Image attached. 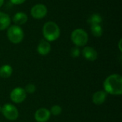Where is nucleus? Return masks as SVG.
I'll list each match as a JSON object with an SVG mask.
<instances>
[{
    "instance_id": "nucleus-21",
    "label": "nucleus",
    "mask_w": 122,
    "mask_h": 122,
    "mask_svg": "<svg viewBox=\"0 0 122 122\" xmlns=\"http://www.w3.org/2000/svg\"><path fill=\"white\" fill-rule=\"evenodd\" d=\"M122 39H120V41H119V50H120V51H122Z\"/></svg>"
},
{
    "instance_id": "nucleus-11",
    "label": "nucleus",
    "mask_w": 122,
    "mask_h": 122,
    "mask_svg": "<svg viewBox=\"0 0 122 122\" xmlns=\"http://www.w3.org/2000/svg\"><path fill=\"white\" fill-rule=\"evenodd\" d=\"M51 51V45L49 41L46 40L42 39L37 46V51L40 55L46 56Z\"/></svg>"
},
{
    "instance_id": "nucleus-17",
    "label": "nucleus",
    "mask_w": 122,
    "mask_h": 122,
    "mask_svg": "<svg viewBox=\"0 0 122 122\" xmlns=\"http://www.w3.org/2000/svg\"><path fill=\"white\" fill-rule=\"evenodd\" d=\"M61 112H62V109L59 105H54V106H53L51 107V110H50L51 114H53L54 116H59V114H61Z\"/></svg>"
},
{
    "instance_id": "nucleus-22",
    "label": "nucleus",
    "mask_w": 122,
    "mask_h": 122,
    "mask_svg": "<svg viewBox=\"0 0 122 122\" xmlns=\"http://www.w3.org/2000/svg\"><path fill=\"white\" fill-rule=\"evenodd\" d=\"M4 0H0V7L2 6V5L4 4Z\"/></svg>"
},
{
    "instance_id": "nucleus-23",
    "label": "nucleus",
    "mask_w": 122,
    "mask_h": 122,
    "mask_svg": "<svg viewBox=\"0 0 122 122\" xmlns=\"http://www.w3.org/2000/svg\"><path fill=\"white\" fill-rule=\"evenodd\" d=\"M1 106H0V112H1Z\"/></svg>"
},
{
    "instance_id": "nucleus-18",
    "label": "nucleus",
    "mask_w": 122,
    "mask_h": 122,
    "mask_svg": "<svg viewBox=\"0 0 122 122\" xmlns=\"http://www.w3.org/2000/svg\"><path fill=\"white\" fill-rule=\"evenodd\" d=\"M24 90H25L26 93H28V94H34L36 92V86L33 84H27Z\"/></svg>"
},
{
    "instance_id": "nucleus-2",
    "label": "nucleus",
    "mask_w": 122,
    "mask_h": 122,
    "mask_svg": "<svg viewBox=\"0 0 122 122\" xmlns=\"http://www.w3.org/2000/svg\"><path fill=\"white\" fill-rule=\"evenodd\" d=\"M42 32L44 39L47 41H54L60 36L59 26L54 21H48L44 24Z\"/></svg>"
},
{
    "instance_id": "nucleus-16",
    "label": "nucleus",
    "mask_w": 122,
    "mask_h": 122,
    "mask_svg": "<svg viewBox=\"0 0 122 122\" xmlns=\"http://www.w3.org/2000/svg\"><path fill=\"white\" fill-rule=\"evenodd\" d=\"M91 31L92 34L96 37H100L103 34V29L101 24L91 25Z\"/></svg>"
},
{
    "instance_id": "nucleus-3",
    "label": "nucleus",
    "mask_w": 122,
    "mask_h": 122,
    "mask_svg": "<svg viewBox=\"0 0 122 122\" xmlns=\"http://www.w3.org/2000/svg\"><path fill=\"white\" fill-rule=\"evenodd\" d=\"M6 35L9 40L13 44L21 42L24 36L22 29L18 25H12L10 27H8Z\"/></svg>"
},
{
    "instance_id": "nucleus-8",
    "label": "nucleus",
    "mask_w": 122,
    "mask_h": 122,
    "mask_svg": "<svg viewBox=\"0 0 122 122\" xmlns=\"http://www.w3.org/2000/svg\"><path fill=\"white\" fill-rule=\"evenodd\" d=\"M50 111L46 108H40L34 114V119L37 122H46L50 119Z\"/></svg>"
},
{
    "instance_id": "nucleus-10",
    "label": "nucleus",
    "mask_w": 122,
    "mask_h": 122,
    "mask_svg": "<svg viewBox=\"0 0 122 122\" xmlns=\"http://www.w3.org/2000/svg\"><path fill=\"white\" fill-rule=\"evenodd\" d=\"M107 94L104 91L96 92L92 96V102L96 105H102L106 101Z\"/></svg>"
},
{
    "instance_id": "nucleus-6",
    "label": "nucleus",
    "mask_w": 122,
    "mask_h": 122,
    "mask_svg": "<svg viewBox=\"0 0 122 122\" xmlns=\"http://www.w3.org/2000/svg\"><path fill=\"white\" fill-rule=\"evenodd\" d=\"M26 98V93L24 89L21 87H16L10 93V99L15 104L23 102Z\"/></svg>"
},
{
    "instance_id": "nucleus-20",
    "label": "nucleus",
    "mask_w": 122,
    "mask_h": 122,
    "mask_svg": "<svg viewBox=\"0 0 122 122\" xmlns=\"http://www.w3.org/2000/svg\"><path fill=\"white\" fill-rule=\"evenodd\" d=\"M26 0H10V1L15 5H19V4H21L24 2H25Z\"/></svg>"
},
{
    "instance_id": "nucleus-12",
    "label": "nucleus",
    "mask_w": 122,
    "mask_h": 122,
    "mask_svg": "<svg viewBox=\"0 0 122 122\" xmlns=\"http://www.w3.org/2000/svg\"><path fill=\"white\" fill-rule=\"evenodd\" d=\"M11 24L9 16L4 12L0 11V31L6 29Z\"/></svg>"
},
{
    "instance_id": "nucleus-7",
    "label": "nucleus",
    "mask_w": 122,
    "mask_h": 122,
    "mask_svg": "<svg viewBox=\"0 0 122 122\" xmlns=\"http://www.w3.org/2000/svg\"><path fill=\"white\" fill-rule=\"evenodd\" d=\"M47 8L43 4H37L34 5L31 9V15L33 18L36 19H43L47 14Z\"/></svg>"
},
{
    "instance_id": "nucleus-4",
    "label": "nucleus",
    "mask_w": 122,
    "mask_h": 122,
    "mask_svg": "<svg viewBox=\"0 0 122 122\" xmlns=\"http://www.w3.org/2000/svg\"><path fill=\"white\" fill-rule=\"evenodd\" d=\"M71 39L76 46H85L89 39L88 34L82 29H74L71 34Z\"/></svg>"
},
{
    "instance_id": "nucleus-1",
    "label": "nucleus",
    "mask_w": 122,
    "mask_h": 122,
    "mask_svg": "<svg viewBox=\"0 0 122 122\" xmlns=\"http://www.w3.org/2000/svg\"><path fill=\"white\" fill-rule=\"evenodd\" d=\"M104 89L107 94L121 95L122 94V77L121 75L114 74L109 75L104 81Z\"/></svg>"
},
{
    "instance_id": "nucleus-15",
    "label": "nucleus",
    "mask_w": 122,
    "mask_h": 122,
    "mask_svg": "<svg viewBox=\"0 0 122 122\" xmlns=\"http://www.w3.org/2000/svg\"><path fill=\"white\" fill-rule=\"evenodd\" d=\"M88 22L91 25H97V24H101L102 22V16L98 14H92L89 19H88Z\"/></svg>"
},
{
    "instance_id": "nucleus-14",
    "label": "nucleus",
    "mask_w": 122,
    "mask_h": 122,
    "mask_svg": "<svg viewBox=\"0 0 122 122\" xmlns=\"http://www.w3.org/2000/svg\"><path fill=\"white\" fill-rule=\"evenodd\" d=\"M13 72L12 67L9 64L3 65L0 67V76L1 78H9L11 76Z\"/></svg>"
},
{
    "instance_id": "nucleus-5",
    "label": "nucleus",
    "mask_w": 122,
    "mask_h": 122,
    "mask_svg": "<svg viewBox=\"0 0 122 122\" xmlns=\"http://www.w3.org/2000/svg\"><path fill=\"white\" fill-rule=\"evenodd\" d=\"M1 112L3 114V116L8 120L14 121L16 120L19 117V112L16 109V107L11 104H4Z\"/></svg>"
},
{
    "instance_id": "nucleus-13",
    "label": "nucleus",
    "mask_w": 122,
    "mask_h": 122,
    "mask_svg": "<svg viewBox=\"0 0 122 122\" xmlns=\"http://www.w3.org/2000/svg\"><path fill=\"white\" fill-rule=\"evenodd\" d=\"M12 20L16 24V25H21L27 21L28 16L24 12H17L13 16Z\"/></svg>"
},
{
    "instance_id": "nucleus-9",
    "label": "nucleus",
    "mask_w": 122,
    "mask_h": 122,
    "mask_svg": "<svg viewBox=\"0 0 122 122\" xmlns=\"http://www.w3.org/2000/svg\"><path fill=\"white\" fill-rule=\"evenodd\" d=\"M82 55L84 57L90 61H95L98 57V53L95 49L91 46H86L82 50Z\"/></svg>"
},
{
    "instance_id": "nucleus-19",
    "label": "nucleus",
    "mask_w": 122,
    "mask_h": 122,
    "mask_svg": "<svg viewBox=\"0 0 122 122\" xmlns=\"http://www.w3.org/2000/svg\"><path fill=\"white\" fill-rule=\"evenodd\" d=\"M71 56L73 58H76V57L79 56V55H80V50L78 48V46L73 47L71 49Z\"/></svg>"
}]
</instances>
